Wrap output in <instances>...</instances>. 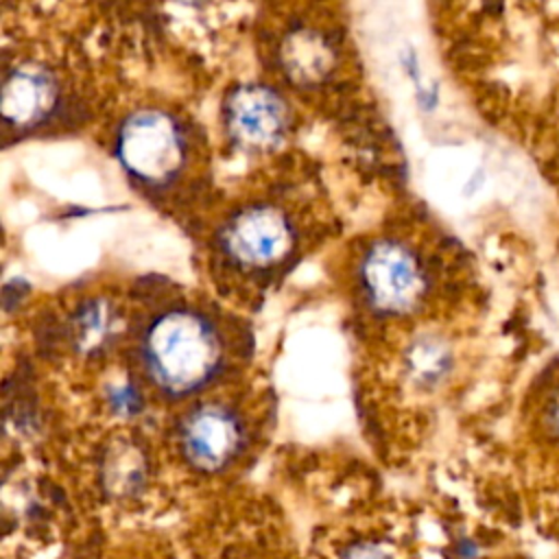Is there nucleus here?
<instances>
[{
  "label": "nucleus",
  "mask_w": 559,
  "mask_h": 559,
  "mask_svg": "<svg viewBox=\"0 0 559 559\" xmlns=\"http://www.w3.org/2000/svg\"><path fill=\"white\" fill-rule=\"evenodd\" d=\"M142 365L151 382L170 397L207 386L225 365V338L203 312L179 306L155 317L142 336Z\"/></svg>",
  "instance_id": "obj_1"
},
{
  "label": "nucleus",
  "mask_w": 559,
  "mask_h": 559,
  "mask_svg": "<svg viewBox=\"0 0 559 559\" xmlns=\"http://www.w3.org/2000/svg\"><path fill=\"white\" fill-rule=\"evenodd\" d=\"M116 157L140 186L148 190L168 188L188 166V129L166 109H135L118 127Z\"/></svg>",
  "instance_id": "obj_2"
},
{
  "label": "nucleus",
  "mask_w": 559,
  "mask_h": 559,
  "mask_svg": "<svg viewBox=\"0 0 559 559\" xmlns=\"http://www.w3.org/2000/svg\"><path fill=\"white\" fill-rule=\"evenodd\" d=\"M360 290L371 310L380 314H406L428 293V271L419 253L395 238L373 242L358 266Z\"/></svg>",
  "instance_id": "obj_3"
},
{
  "label": "nucleus",
  "mask_w": 559,
  "mask_h": 559,
  "mask_svg": "<svg viewBox=\"0 0 559 559\" xmlns=\"http://www.w3.org/2000/svg\"><path fill=\"white\" fill-rule=\"evenodd\" d=\"M225 255L242 269H269L295 247V225L275 205H251L236 212L218 234Z\"/></svg>",
  "instance_id": "obj_4"
},
{
  "label": "nucleus",
  "mask_w": 559,
  "mask_h": 559,
  "mask_svg": "<svg viewBox=\"0 0 559 559\" xmlns=\"http://www.w3.org/2000/svg\"><path fill=\"white\" fill-rule=\"evenodd\" d=\"M179 448L192 467L218 472L245 448V424L225 404H201L181 419Z\"/></svg>",
  "instance_id": "obj_5"
},
{
  "label": "nucleus",
  "mask_w": 559,
  "mask_h": 559,
  "mask_svg": "<svg viewBox=\"0 0 559 559\" xmlns=\"http://www.w3.org/2000/svg\"><path fill=\"white\" fill-rule=\"evenodd\" d=\"M288 122L286 103L262 83H245L227 94L225 127L231 140L245 148H273L284 140Z\"/></svg>",
  "instance_id": "obj_6"
},
{
  "label": "nucleus",
  "mask_w": 559,
  "mask_h": 559,
  "mask_svg": "<svg viewBox=\"0 0 559 559\" xmlns=\"http://www.w3.org/2000/svg\"><path fill=\"white\" fill-rule=\"evenodd\" d=\"M59 105V83L41 66L24 63L7 72L2 85V120L15 131H28L48 120Z\"/></svg>",
  "instance_id": "obj_7"
},
{
  "label": "nucleus",
  "mask_w": 559,
  "mask_h": 559,
  "mask_svg": "<svg viewBox=\"0 0 559 559\" xmlns=\"http://www.w3.org/2000/svg\"><path fill=\"white\" fill-rule=\"evenodd\" d=\"M280 63L293 83L312 87L332 74L336 48L328 35L310 26H297L282 37Z\"/></svg>",
  "instance_id": "obj_8"
},
{
  "label": "nucleus",
  "mask_w": 559,
  "mask_h": 559,
  "mask_svg": "<svg viewBox=\"0 0 559 559\" xmlns=\"http://www.w3.org/2000/svg\"><path fill=\"white\" fill-rule=\"evenodd\" d=\"M118 328V314L114 306L105 299H92L85 301L72 319V336L76 349L85 354H98L116 336Z\"/></svg>",
  "instance_id": "obj_9"
},
{
  "label": "nucleus",
  "mask_w": 559,
  "mask_h": 559,
  "mask_svg": "<svg viewBox=\"0 0 559 559\" xmlns=\"http://www.w3.org/2000/svg\"><path fill=\"white\" fill-rule=\"evenodd\" d=\"M448 365H450L448 349L437 341H421L417 343V347H413L411 369L419 380H426V382L439 380L448 371Z\"/></svg>",
  "instance_id": "obj_10"
},
{
  "label": "nucleus",
  "mask_w": 559,
  "mask_h": 559,
  "mask_svg": "<svg viewBox=\"0 0 559 559\" xmlns=\"http://www.w3.org/2000/svg\"><path fill=\"white\" fill-rule=\"evenodd\" d=\"M542 419H544L546 432L559 443V389L550 395V402L546 404Z\"/></svg>",
  "instance_id": "obj_11"
},
{
  "label": "nucleus",
  "mask_w": 559,
  "mask_h": 559,
  "mask_svg": "<svg viewBox=\"0 0 559 559\" xmlns=\"http://www.w3.org/2000/svg\"><path fill=\"white\" fill-rule=\"evenodd\" d=\"M343 559H391V555L376 544H356L343 555Z\"/></svg>",
  "instance_id": "obj_12"
}]
</instances>
